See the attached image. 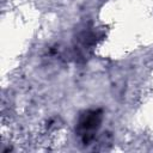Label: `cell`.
<instances>
[{
	"label": "cell",
	"mask_w": 153,
	"mask_h": 153,
	"mask_svg": "<svg viewBox=\"0 0 153 153\" xmlns=\"http://www.w3.org/2000/svg\"><path fill=\"white\" fill-rule=\"evenodd\" d=\"M102 122V112L99 110H90L81 115L79 120L78 131L80 133L82 141L87 143L92 137L93 133L99 128Z\"/></svg>",
	"instance_id": "obj_1"
}]
</instances>
